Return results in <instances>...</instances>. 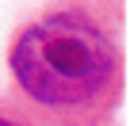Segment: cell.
Wrapping results in <instances>:
<instances>
[{"mask_svg":"<svg viewBox=\"0 0 130 126\" xmlns=\"http://www.w3.org/2000/svg\"><path fill=\"white\" fill-rule=\"evenodd\" d=\"M8 73L15 99L42 126H111L126 92V53L96 0H57L15 31Z\"/></svg>","mask_w":130,"mask_h":126,"instance_id":"obj_1","label":"cell"},{"mask_svg":"<svg viewBox=\"0 0 130 126\" xmlns=\"http://www.w3.org/2000/svg\"><path fill=\"white\" fill-rule=\"evenodd\" d=\"M0 126H42L15 96H8V99H0Z\"/></svg>","mask_w":130,"mask_h":126,"instance_id":"obj_2","label":"cell"}]
</instances>
